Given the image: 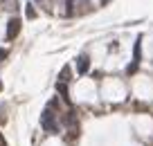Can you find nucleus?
Masks as SVG:
<instances>
[{"label": "nucleus", "mask_w": 153, "mask_h": 146, "mask_svg": "<svg viewBox=\"0 0 153 146\" xmlns=\"http://www.w3.org/2000/svg\"><path fill=\"white\" fill-rule=\"evenodd\" d=\"M88 65H90V63H88V56H79V72H81V74L88 72Z\"/></svg>", "instance_id": "f257e3e1"}, {"label": "nucleus", "mask_w": 153, "mask_h": 146, "mask_svg": "<svg viewBox=\"0 0 153 146\" xmlns=\"http://www.w3.org/2000/svg\"><path fill=\"white\" fill-rule=\"evenodd\" d=\"M70 79V67H63L61 70V81H68Z\"/></svg>", "instance_id": "f03ea898"}, {"label": "nucleus", "mask_w": 153, "mask_h": 146, "mask_svg": "<svg viewBox=\"0 0 153 146\" xmlns=\"http://www.w3.org/2000/svg\"><path fill=\"white\" fill-rule=\"evenodd\" d=\"M101 2H108V0H101Z\"/></svg>", "instance_id": "7ed1b4c3"}]
</instances>
